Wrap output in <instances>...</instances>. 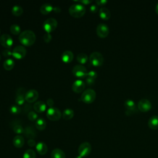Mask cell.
<instances>
[{
  "mask_svg": "<svg viewBox=\"0 0 158 158\" xmlns=\"http://www.w3.org/2000/svg\"><path fill=\"white\" fill-rule=\"evenodd\" d=\"M10 31L11 33H12L13 35H17L19 34V35L20 34L21 28H20V27L18 24L13 23L10 27Z\"/></svg>",
  "mask_w": 158,
  "mask_h": 158,
  "instance_id": "cell-30",
  "label": "cell"
},
{
  "mask_svg": "<svg viewBox=\"0 0 158 158\" xmlns=\"http://www.w3.org/2000/svg\"><path fill=\"white\" fill-rule=\"evenodd\" d=\"M73 59V53L70 50L64 51L61 54V59L65 63H69Z\"/></svg>",
  "mask_w": 158,
  "mask_h": 158,
  "instance_id": "cell-17",
  "label": "cell"
},
{
  "mask_svg": "<svg viewBox=\"0 0 158 158\" xmlns=\"http://www.w3.org/2000/svg\"><path fill=\"white\" fill-rule=\"evenodd\" d=\"M69 14L74 17L80 18L84 15L86 12L85 7L81 4L78 3H75L72 4L69 9Z\"/></svg>",
  "mask_w": 158,
  "mask_h": 158,
  "instance_id": "cell-2",
  "label": "cell"
},
{
  "mask_svg": "<svg viewBox=\"0 0 158 158\" xmlns=\"http://www.w3.org/2000/svg\"><path fill=\"white\" fill-rule=\"evenodd\" d=\"M23 158H36V153L33 149H27L23 153Z\"/></svg>",
  "mask_w": 158,
  "mask_h": 158,
  "instance_id": "cell-32",
  "label": "cell"
},
{
  "mask_svg": "<svg viewBox=\"0 0 158 158\" xmlns=\"http://www.w3.org/2000/svg\"><path fill=\"white\" fill-rule=\"evenodd\" d=\"M27 143H28V145L30 147H33V146H36V142L33 139H29L28 140Z\"/></svg>",
  "mask_w": 158,
  "mask_h": 158,
  "instance_id": "cell-42",
  "label": "cell"
},
{
  "mask_svg": "<svg viewBox=\"0 0 158 158\" xmlns=\"http://www.w3.org/2000/svg\"><path fill=\"white\" fill-rule=\"evenodd\" d=\"M86 83H87V85H93L94 83V79H93L90 77H86Z\"/></svg>",
  "mask_w": 158,
  "mask_h": 158,
  "instance_id": "cell-41",
  "label": "cell"
},
{
  "mask_svg": "<svg viewBox=\"0 0 158 158\" xmlns=\"http://www.w3.org/2000/svg\"><path fill=\"white\" fill-rule=\"evenodd\" d=\"M124 106L127 109L126 114H127L128 113L130 114H133L134 112H136V104L135 102L130 99H127L125 102H124Z\"/></svg>",
  "mask_w": 158,
  "mask_h": 158,
  "instance_id": "cell-16",
  "label": "cell"
},
{
  "mask_svg": "<svg viewBox=\"0 0 158 158\" xmlns=\"http://www.w3.org/2000/svg\"><path fill=\"white\" fill-rule=\"evenodd\" d=\"M91 151V146L88 142H83L82 143L78 149V152L79 156L84 157L88 156Z\"/></svg>",
  "mask_w": 158,
  "mask_h": 158,
  "instance_id": "cell-8",
  "label": "cell"
},
{
  "mask_svg": "<svg viewBox=\"0 0 158 158\" xmlns=\"http://www.w3.org/2000/svg\"><path fill=\"white\" fill-rule=\"evenodd\" d=\"M57 27V21L56 19L50 17L47 19L43 23V27L47 33L53 31Z\"/></svg>",
  "mask_w": 158,
  "mask_h": 158,
  "instance_id": "cell-5",
  "label": "cell"
},
{
  "mask_svg": "<svg viewBox=\"0 0 158 158\" xmlns=\"http://www.w3.org/2000/svg\"><path fill=\"white\" fill-rule=\"evenodd\" d=\"M85 88V83L81 80H76L72 84V89L75 93H81V91H84Z\"/></svg>",
  "mask_w": 158,
  "mask_h": 158,
  "instance_id": "cell-15",
  "label": "cell"
},
{
  "mask_svg": "<svg viewBox=\"0 0 158 158\" xmlns=\"http://www.w3.org/2000/svg\"><path fill=\"white\" fill-rule=\"evenodd\" d=\"M35 125H36V128L38 130L41 131V130H43L45 129V128L46 127V122L43 118L40 117L36 120Z\"/></svg>",
  "mask_w": 158,
  "mask_h": 158,
  "instance_id": "cell-27",
  "label": "cell"
},
{
  "mask_svg": "<svg viewBox=\"0 0 158 158\" xmlns=\"http://www.w3.org/2000/svg\"><path fill=\"white\" fill-rule=\"evenodd\" d=\"M43 40L46 43H49L52 40V36L50 33L46 32L43 35Z\"/></svg>",
  "mask_w": 158,
  "mask_h": 158,
  "instance_id": "cell-37",
  "label": "cell"
},
{
  "mask_svg": "<svg viewBox=\"0 0 158 158\" xmlns=\"http://www.w3.org/2000/svg\"><path fill=\"white\" fill-rule=\"evenodd\" d=\"M23 12V8L20 5H14L12 8V14L15 16L21 15Z\"/></svg>",
  "mask_w": 158,
  "mask_h": 158,
  "instance_id": "cell-29",
  "label": "cell"
},
{
  "mask_svg": "<svg viewBox=\"0 0 158 158\" xmlns=\"http://www.w3.org/2000/svg\"><path fill=\"white\" fill-rule=\"evenodd\" d=\"M77 60L79 63L84 64L88 61V57L85 53H79L77 56Z\"/></svg>",
  "mask_w": 158,
  "mask_h": 158,
  "instance_id": "cell-31",
  "label": "cell"
},
{
  "mask_svg": "<svg viewBox=\"0 0 158 158\" xmlns=\"http://www.w3.org/2000/svg\"><path fill=\"white\" fill-rule=\"evenodd\" d=\"M25 89L23 88H19L17 90L16 93V98H15V103L17 105H22L24 103L25 99Z\"/></svg>",
  "mask_w": 158,
  "mask_h": 158,
  "instance_id": "cell-14",
  "label": "cell"
},
{
  "mask_svg": "<svg viewBox=\"0 0 158 158\" xmlns=\"http://www.w3.org/2000/svg\"><path fill=\"white\" fill-rule=\"evenodd\" d=\"M19 40L23 45L30 46L35 42L36 35L32 30H25L20 33L19 36Z\"/></svg>",
  "mask_w": 158,
  "mask_h": 158,
  "instance_id": "cell-1",
  "label": "cell"
},
{
  "mask_svg": "<svg viewBox=\"0 0 158 158\" xmlns=\"http://www.w3.org/2000/svg\"><path fill=\"white\" fill-rule=\"evenodd\" d=\"M0 60H1V54H0Z\"/></svg>",
  "mask_w": 158,
  "mask_h": 158,
  "instance_id": "cell-48",
  "label": "cell"
},
{
  "mask_svg": "<svg viewBox=\"0 0 158 158\" xmlns=\"http://www.w3.org/2000/svg\"><path fill=\"white\" fill-rule=\"evenodd\" d=\"M23 133L29 139H33L36 135V132L35 129L33 128V127H30V126L27 127L25 128Z\"/></svg>",
  "mask_w": 158,
  "mask_h": 158,
  "instance_id": "cell-24",
  "label": "cell"
},
{
  "mask_svg": "<svg viewBox=\"0 0 158 158\" xmlns=\"http://www.w3.org/2000/svg\"><path fill=\"white\" fill-rule=\"evenodd\" d=\"M96 97V93L93 89H86L84 90L81 95V100L86 104L93 102Z\"/></svg>",
  "mask_w": 158,
  "mask_h": 158,
  "instance_id": "cell-3",
  "label": "cell"
},
{
  "mask_svg": "<svg viewBox=\"0 0 158 158\" xmlns=\"http://www.w3.org/2000/svg\"><path fill=\"white\" fill-rule=\"evenodd\" d=\"M0 33H1V30H0Z\"/></svg>",
  "mask_w": 158,
  "mask_h": 158,
  "instance_id": "cell-50",
  "label": "cell"
},
{
  "mask_svg": "<svg viewBox=\"0 0 158 158\" xmlns=\"http://www.w3.org/2000/svg\"><path fill=\"white\" fill-rule=\"evenodd\" d=\"M15 65L14 60L11 58H7L3 63V67L7 70H12Z\"/></svg>",
  "mask_w": 158,
  "mask_h": 158,
  "instance_id": "cell-28",
  "label": "cell"
},
{
  "mask_svg": "<svg viewBox=\"0 0 158 158\" xmlns=\"http://www.w3.org/2000/svg\"><path fill=\"white\" fill-rule=\"evenodd\" d=\"M89 10L92 13H96L98 10V6L97 4H92L89 7Z\"/></svg>",
  "mask_w": 158,
  "mask_h": 158,
  "instance_id": "cell-39",
  "label": "cell"
},
{
  "mask_svg": "<svg viewBox=\"0 0 158 158\" xmlns=\"http://www.w3.org/2000/svg\"><path fill=\"white\" fill-rule=\"evenodd\" d=\"M138 109L142 112H146L152 108L151 102L146 98L141 99L138 102Z\"/></svg>",
  "mask_w": 158,
  "mask_h": 158,
  "instance_id": "cell-10",
  "label": "cell"
},
{
  "mask_svg": "<svg viewBox=\"0 0 158 158\" xmlns=\"http://www.w3.org/2000/svg\"><path fill=\"white\" fill-rule=\"evenodd\" d=\"M12 51L10 50V48H6L2 51V54L4 57H9L12 55Z\"/></svg>",
  "mask_w": 158,
  "mask_h": 158,
  "instance_id": "cell-36",
  "label": "cell"
},
{
  "mask_svg": "<svg viewBox=\"0 0 158 158\" xmlns=\"http://www.w3.org/2000/svg\"><path fill=\"white\" fill-rule=\"evenodd\" d=\"M96 33L100 38H106L109 33V28L106 23H99L96 27Z\"/></svg>",
  "mask_w": 158,
  "mask_h": 158,
  "instance_id": "cell-11",
  "label": "cell"
},
{
  "mask_svg": "<svg viewBox=\"0 0 158 158\" xmlns=\"http://www.w3.org/2000/svg\"><path fill=\"white\" fill-rule=\"evenodd\" d=\"M28 118L30 120H31V121H33V120H37V117H38V114L34 112V111H30L28 113Z\"/></svg>",
  "mask_w": 158,
  "mask_h": 158,
  "instance_id": "cell-35",
  "label": "cell"
},
{
  "mask_svg": "<svg viewBox=\"0 0 158 158\" xmlns=\"http://www.w3.org/2000/svg\"><path fill=\"white\" fill-rule=\"evenodd\" d=\"M97 75H98L97 73L95 71H93V70H91V71L88 72V73H87V77H90L93 79H95L97 77Z\"/></svg>",
  "mask_w": 158,
  "mask_h": 158,
  "instance_id": "cell-38",
  "label": "cell"
},
{
  "mask_svg": "<svg viewBox=\"0 0 158 158\" xmlns=\"http://www.w3.org/2000/svg\"><path fill=\"white\" fill-rule=\"evenodd\" d=\"M51 158H65V154L64 152L58 148L53 149L51 152Z\"/></svg>",
  "mask_w": 158,
  "mask_h": 158,
  "instance_id": "cell-25",
  "label": "cell"
},
{
  "mask_svg": "<svg viewBox=\"0 0 158 158\" xmlns=\"http://www.w3.org/2000/svg\"><path fill=\"white\" fill-rule=\"evenodd\" d=\"M13 130L17 134H21L24 132V129L23 127L20 124H16L15 126H14Z\"/></svg>",
  "mask_w": 158,
  "mask_h": 158,
  "instance_id": "cell-34",
  "label": "cell"
},
{
  "mask_svg": "<svg viewBox=\"0 0 158 158\" xmlns=\"http://www.w3.org/2000/svg\"><path fill=\"white\" fill-rule=\"evenodd\" d=\"M38 96L39 94L37 90L35 89H30L26 91L25 99L28 102H33L38 98Z\"/></svg>",
  "mask_w": 158,
  "mask_h": 158,
  "instance_id": "cell-12",
  "label": "cell"
},
{
  "mask_svg": "<svg viewBox=\"0 0 158 158\" xmlns=\"http://www.w3.org/2000/svg\"><path fill=\"white\" fill-rule=\"evenodd\" d=\"M46 116L49 120L52 121H56L60 118L62 114L60 110L58 108L51 107L48 109L46 111Z\"/></svg>",
  "mask_w": 158,
  "mask_h": 158,
  "instance_id": "cell-6",
  "label": "cell"
},
{
  "mask_svg": "<svg viewBox=\"0 0 158 158\" xmlns=\"http://www.w3.org/2000/svg\"><path fill=\"white\" fill-rule=\"evenodd\" d=\"M75 158H83V157H81V156H77Z\"/></svg>",
  "mask_w": 158,
  "mask_h": 158,
  "instance_id": "cell-47",
  "label": "cell"
},
{
  "mask_svg": "<svg viewBox=\"0 0 158 158\" xmlns=\"http://www.w3.org/2000/svg\"><path fill=\"white\" fill-rule=\"evenodd\" d=\"M81 3V4H89L92 2L91 0H81V1H77Z\"/></svg>",
  "mask_w": 158,
  "mask_h": 158,
  "instance_id": "cell-44",
  "label": "cell"
},
{
  "mask_svg": "<svg viewBox=\"0 0 158 158\" xmlns=\"http://www.w3.org/2000/svg\"><path fill=\"white\" fill-rule=\"evenodd\" d=\"M54 103V100H53L52 98H49V99H48L47 101H46V104H47V105L49 106L50 107H52Z\"/></svg>",
  "mask_w": 158,
  "mask_h": 158,
  "instance_id": "cell-43",
  "label": "cell"
},
{
  "mask_svg": "<svg viewBox=\"0 0 158 158\" xmlns=\"http://www.w3.org/2000/svg\"><path fill=\"white\" fill-rule=\"evenodd\" d=\"M27 54L26 48L22 45H18L15 46L13 50L12 55L17 59H20L23 58Z\"/></svg>",
  "mask_w": 158,
  "mask_h": 158,
  "instance_id": "cell-9",
  "label": "cell"
},
{
  "mask_svg": "<svg viewBox=\"0 0 158 158\" xmlns=\"http://www.w3.org/2000/svg\"><path fill=\"white\" fill-rule=\"evenodd\" d=\"M89 59L91 64L95 67L101 66L104 62L103 56L101 53L97 51H94L91 53Z\"/></svg>",
  "mask_w": 158,
  "mask_h": 158,
  "instance_id": "cell-4",
  "label": "cell"
},
{
  "mask_svg": "<svg viewBox=\"0 0 158 158\" xmlns=\"http://www.w3.org/2000/svg\"><path fill=\"white\" fill-rule=\"evenodd\" d=\"M36 150L40 155H45L48 151V146L44 142H38L36 144Z\"/></svg>",
  "mask_w": 158,
  "mask_h": 158,
  "instance_id": "cell-18",
  "label": "cell"
},
{
  "mask_svg": "<svg viewBox=\"0 0 158 158\" xmlns=\"http://www.w3.org/2000/svg\"><path fill=\"white\" fill-rule=\"evenodd\" d=\"M12 143L15 148H20L24 144V138L21 135H17L14 138Z\"/></svg>",
  "mask_w": 158,
  "mask_h": 158,
  "instance_id": "cell-22",
  "label": "cell"
},
{
  "mask_svg": "<svg viewBox=\"0 0 158 158\" xmlns=\"http://www.w3.org/2000/svg\"><path fill=\"white\" fill-rule=\"evenodd\" d=\"M46 104L44 101H36L33 104L34 110L38 113L44 112L46 110Z\"/></svg>",
  "mask_w": 158,
  "mask_h": 158,
  "instance_id": "cell-20",
  "label": "cell"
},
{
  "mask_svg": "<svg viewBox=\"0 0 158 158\" xmlns=\"http://www.w3.org/2000/svg\"><path fill=\"white\" fill-rule=\"evenodd\" d=\"M99 15L102 19L107 20L110 17V12L107 8L102 7L99 10Z\"/></svg>",
  "mask_w": 158,
  "mask_h": 158,
  "instance_id": "cell-21",
  "label": "cell"
},
{
  "mask_svg": "<svg viewBox=\"0 0 158 158\" xmlns=\"http://www.w3.org/2000/svg\"><path fill=\"white\" fill-rule=\"evenodd\" d=\"M21 108L17 104H14L10 106V112L13 114H18L20 112Z\"/></svg>",
  "mask_w": 158,
  "mask_h": 158,
  "instance_id": "cell-33",
  "label": "cell"
},
{
  "mask_svg": "<svg viewBox=\"0 0 158 158\" xmlns=\"http://www.w3.org/2000/svg\"><path fill=\"white\" fill-rule=\"evenodd\" d=\"M74 115V112L73 110L70 108H66L64 110L62 116L64 119L65 120H70L71 119Z\"/></svg>",
  "mask_w": 158,
  "mask_h": 158,
  "instance_id": "cell-26",
  "label": "cell"
},
{
  "mask_svg": "<svg viewBox=\"0 0 158 158\" xmlns=\"http://www.w3.org/2000/svg\"><path fill=\"white\" fill-rule=\"evenodd\" d=\"M40 12L43 15H46L51 12L53 10L52 6L49 3H44L40 7Z\"/></svg>",
  "mask_w": 158,
  "mask_h": 158,
  "instance_id": "cell-23",
  "label": "cell"
},
{
  "mask_svg": "<svg viewBox=\"0 0 158 158\" xmlns=\"http://www.w3.org/2000/svg\"><path fill=\"white\" fill-rule=\"evenodd\" d=\"M53 11H54L55 12H57V13H59L60 12V8L58 6H56V7H53Z\"/></svg>",
  "mask_w": 158,
  "mask_h": 158,
  "instance_id": "cell-45",
  "label": "cell"
},
{
  "mask_svg": "<svg viewBox=\"0 0 158 158\" xmlns=\"http://www.w3.org/2000/svg\"><path fill=\"white\" fill-rule=\"evenodd\" d=\"M148 125L152 130L158 129V115L151 117L148 120Z\"/></svg>",
  "mask_w": 158,
  "mask_h": 158,
  "instance_id": "cell-19",
  "label": "cell"
},
{
  "mask_svg": "<svg viewBox=\"0 0 158 158\" xmlns=\"http://www.w3.org/2000/svg\"><path fill=\"white\" fill-rule=\"evenodd\" d=\"M157 62H158V59H157Z\"/></svg>",
  "mask_w": 158,
  "mask_h": 158,
  "instance_id": "cell-49",
  "label": "cell"
},
{
  "mask_svg": "<svg viewBox=\"0 0 158 158\" xmlns=\"http://www.w3.org/2000/svg\"><path fill=\"white\" fill-rule=\"evenodd\" d=\"M96 3L98 6H104L107 3V1L106 0H97Z\"/></svg>",
  "mask_w": 158,
  "mask_h": 158,
  "instance_id": "cell-40",
  "label": "cell"
},
{
  "mask_svg": "<svg viewBox=\"0 0 158 158\" xmlns=\"http://www.w3.org/2000/svg\"><path fill=\"white\" fill-rule=\"evenodd\" d=\"M156 12L157 14L158 15V2L157 3V4H156Z\"/></svg>",
  "mask_w": 158,
  "mask_h": 158,
  "instance_id": "cell-46",
  "label": "cell"
},
{
  "mask_svg": "<svg viewBox=\"0 0 158 158\" xmlns=\"http://www.w3.org/2000/svg\"><path fill=\"white\" fill-rule=\"evenodd\" d=\"M72 73L75 77L78 78H84L87 77L88 72L86 68L84 65L81 64H78L75 65L73 67Z\"/></svg>",
  "mask_w": 158,
  "mask_h": 158,
  "instance_id": "cell-7",
  "label": "cell"
},
{
  "mask_svg": "<svg viewBox=\"0 0 158 158\" xmlns=\"http://www.w3.org/2000/svg\"><path fill=\"white\" fill-rule=\"evenodd\" d=\"M0 43L6 48H10L13 44V39L10 35L4 33L0 36Z\"/></svg>",
  "mask_w": 158,
  "mask_h": 158,
  "instance_id": "cell-13",
  "label": "cell"
}]
</instances>
